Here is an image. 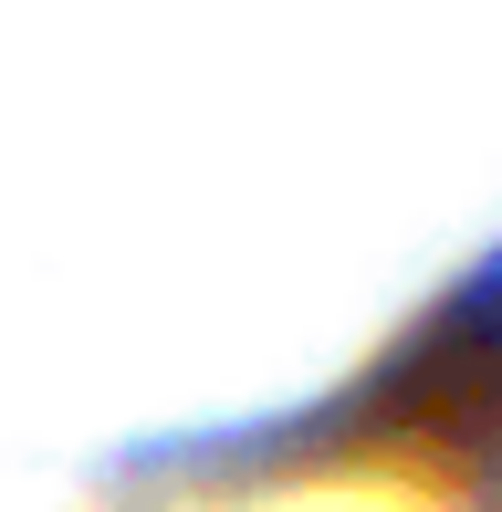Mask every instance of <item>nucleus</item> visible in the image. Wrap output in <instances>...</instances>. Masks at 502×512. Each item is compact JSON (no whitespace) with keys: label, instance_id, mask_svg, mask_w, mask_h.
I'll use <instances>...</instances> for the list:
<instances>
[{"label":"nucleus","instance_id":"obj_1","mask_svg":"<svg viewBox=\"0 0 502 512\" xmlns=\"http://www.w3.org/2000/svg\"><path fill=\"white\" fill-rule=\"evenodd\" d=\"M356 429L450 481L502 471V272H482L461 304H440L377 366V387L356 398Z\"/></svg>","mask_w":502,"mask_h":512}]
</instances>
